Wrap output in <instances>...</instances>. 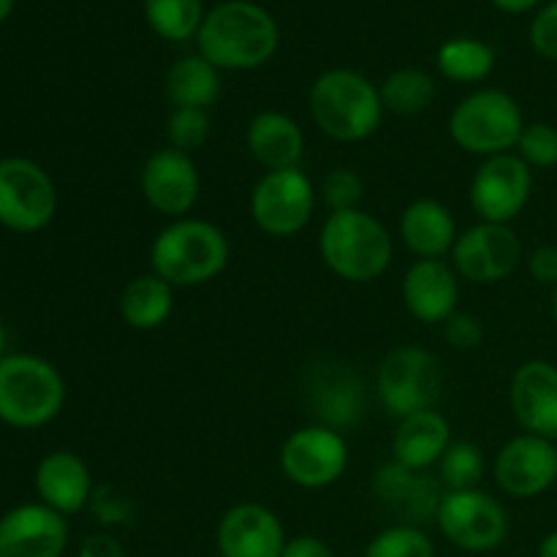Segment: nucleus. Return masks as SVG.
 <instances>
[{
	"label": "nucleus",
	"instance_id": "2",
	"mask_svg": "<svg viewBox=\"0 0 557 557\" xmlns=\"http://www.w3.org/2000/svg\"><path fill=\"white\" fill-rule=\"evenodd\" d=\"M232 245L221 226L201 218H177L150 245V272L172 288H196L215 281L228 267Z\"/></svg>",
	"mask_w": 557,
	"mask_h": 557
},
{
	"label": "nucleus",
	"instance_id": "36",
	"mask_svg": "<svg viewBox=\"0 0 557 557\" xmlns=\"http://www.w3.org/2000/svg\"><path fill=\"white\" fill-rule=\"evenodd\" d=\"M90 515L96 517L101 525H131L136 520V504L134 498L117 490L114 484H96L90 498Z\"/></svg>",
	"mask_w": 557,
	"mask_h": 557
},
{
	"label": "nucleus",
	"instance_id": "33",
	"mask_svg": "<svg viewBox=\"0 0 557 557\" xmlns=\"http://www.w3.org/2000/svg\"><path fill=\"white\" fill-rule=\"evenodd\" d=\"M212 123L207 109H172L166 120V141L172 150L194 156L210 141Z\"/></svg>",
	"mask_w": 557,
	"mask_h": 557
},
{
	"label": "nucleus",
	"instance_id": "29",
	"mask_svg": "<svg viewBox=\"0 0 557 557\" xmlns=\"http://www.w3.org/2000/svg\"><path fill=\"white\" fill-rule=\"evenodd\" d=\"M386 112L397 117H417L433 103L435 82L422 69H397L379 87Z\"/></svg>",
	"mask_w": 557,
	"mask_h": 557
},
{
	"label": "nucleus",
	"instance_id": "44",
	"mask_svg": "<svg viewBox=\"0 0 557 557\" xmlns=\"http://www.w3.org/2000/svg\"><path fill=\"white\" fill-rule=\"evenodd\" d=\"M11 9H14V0H0V22L11 14Z\"/></svg>",
	"mask_w": 557,
	"mask_h": 557
},
{
	"label": "nucleus",
	"instance_id": "24",
	"mask_svg": "<svg viewBox=\"0 0 557 557\" xmlns=\"http://www.w3.org/2000/svg\"><path fill=\"white\" fill-rule=\"evenodd\" d=\"M451 446V424L441 411L411 413L397 422L392 435V460L411 471H430L438 466L444 451Z\"/></svg>",
	"mask_w": 557,
	"mask_h": 557
},
{
	"label": "nucleus",
	"instance_id": "18",
	"mask_svg": "<svg viewBox=\"0 0 557 557\" xmlns=\"http://www.w3.org/2000/svg\"><path fill=\"white\" fill-rule=\"evenodd\" d=\"M373 493L379 504L397 520L422 528L424 522L435 520L446 490L441 479L430 476V471H411L392 460L375 471Z\"/></svg>",
	"mask_w": 557,
	"mask_h": 557
},
{
	"label": "nucleus",
	"instance_id": "5",
	"mask_svg": "<svg viewBox=\"0 0 557 557\" xmlns=\"http://www.w3.org/2000/svg\"><path fill=\"white\" fill-rule=\"evenodd\" d=\"M65 406L60 370L36 354H5L0 362V422L38 430L54 422Z\"/></svg>",
	"mask_w": 557,
	"mask_h": 557
},
{
	"label": "nucleus",
	"instance_id": "11",
	"mask_svg": "<svg viewBox=\"0 0 557 557\" xmlns=\"http://www.w3.org/2000/svg\"><path fill=\"white\" fill-rule=\"evenodd\" d=\"M346 468V438H343V433L324 428V424H308V428L294 430L281 446V471L294 487H332V484L341 482Z\"/></svg>",
	"mask_w": 557,
	"mask_h": 557
},
{
	"label": "nucleus",
	"instance_id": "42",
	"mask_svg": "<svg viewBox=\"0 0 557 557\" xmlns=\"http://www.w3.org/2000/svg\"><path fill=\"white\" fill-rule=\"evenodd\" d=\"M493 5H498L506 14H522V11H531L533 5H539L542 0H490Z\"/></svg>",
	"mask_w": 557,
	"mask_h": 557
},
{
	"label": "nucleus",
	"instance_id": "40",
	"mask_svg": "<svg viewBox=\"0 0 557 557\" xmlns=\"http://www.w3.org/2000/svg\"><path fill=\"white\" fill-rule=\"evenodd\" d=\"M79 557H128V549L123 547V542L117 536L101 531L82 539Z\"/></svg>",
	"mask_w": 557,
	"mask_h": 557
},
{
	"label": "nucleus",
	"instance_id": "25",
	"mask_svg": "<svg viewBox=\"0 0 557 557\" xmlns=\"http://www.w3.org/2000/svg\"><path fill=\"white\" fill-rule=\"evenodd\" d=\"M397 234L417 259H446L460 237L449 207L435 199L411 201L403 210Z\"/></svg>",
	"mask_w": 557,
	"mask_h": 557
},
{
	"label": "nucleus",
	"instance_id": "7",
	"mask_svg": "<svg viewBox=\"0 0 557 557\" xmlns=\"http://www.w3.org/2000/svg\"><path fill=\"white\" fill-rule=\"evenodd\" d=\"M444 386L438 357L424 346H397L381 359L375 375V395L392 419L435 408Z\"/></svg>",
	"mask_w": 557,
	"mask_h": 557
},
{
	"label": "nucleus",
	"instance_id": "34",
	"mask_svg": "<svg viewBox=\"0 0 557 557\" xmlns=\"http://www.w3.org/2000/svg\"><path fill=\"white\" fill-rule=\"evenodd\" d=\"M364 196V180L354 169L337 166L321 183V201L330 207V212L359 210Z\"/></svg>",
	"mask_w": 557,
	"mask_h": 557
},
{
	"label": "nucleus",
	"instance_id": "6",
	"mask_svg": "<svg viewBox=\"0 0 557 557\" xmlns=\"http://www.w3.org/2000/svg\"><path fill=\"white\" fill-rule=\"evenodd\" d=\"M520 103L506 90H476L462 98L449 114V136L462 152L479 158L506 156L517 150L525 131Z\"/></svg>",
	"mask_w": 557,
	"mask_h": 557
},
{
	"label": "nucleus",
	"instance_id": "10",
	"mask_svg": "<svg viewBox=\"0 0 557 557\" xmlns=\"http://www.w3.org/2000/svg\"><path fill=\"white\" fill-rule=\"evenodd\" d=\"M315 185L302 169L264 172L250 190V221L267 237H294L315 212Z\"/></svg>",
	"mask_w": 557,
	"mask_h": 557
},
{
	"label": "nucleus",
	"instance_id": "14",
	"mask_svg": "<svg viewBox=\"0 0 557 557\" xmlns=\"http://www.w3.org/2000/svg\"><path fill=\"white\" fill-rule=\"evenodd\" d=\"M139 190L141 199L158 215H166L172 221L188 218L201 194V174L194 156H185L172 147L152 152L141 166Z\"/></svg>",
	"mask_w": 557,
	"mask_h": 557
},
{
	"label": "nucleus",
	"instance_id": "38",
	"mask_svg": "<svg viewBox=\"0 0 557 557\" xmlns=\"http://www.w3.org/2000/svg\"><path fill=\"white\" fill-rule=\"evenodd\" d=\"M531 44L542 58L557 63V0L536 14L531 25Z\"/></svg>",
	"mask_w": 557,
	"mask_h": 557
},
{
	"label": "nucleus",
	"instance_id": "9",
	"mask_svg": "<svg viewBox=\"0 0 557 557\" xmlns=\"http://www.w3.org/2000/svg\"><path fill=\"white\" fill-rule=\"evenodd\" d=\"M435 525L446 542L473 555L493 553L509 536V515L504 504L479 487L444 493Z\"/></svg>",
	"mask_w": 557,
	"mask_h": 557
},
{
	"label": "nucleus",
	"instance_id": "15",
	"mask_svg": "<svg viewBox=\"0 0 557 557\" xmlns=\"http://www.w3.org/2000/svg\"><path fill=\"white\" fill-rule=\"evenodd\" d=\"M495 484L511 498L531 500L547 493L557 482L555 441L520 433L500 446L493 466Z\"/></svg>",
	"mask_w": 557,
	"mask_h": 557
},
{
	"label": "nucleus",
	"instance_id": "31",
	"mask_svg": "<svg viewBox=\"0 0 557 557\" xmlns=\"http://www.w3.org/2000/svg\"><path fill=\"white\" fill-rule=\"evenodd\" d=\"M487 473V460H484L482 446L471 441H451L449 449L444 451L438 462V479L446 493L451 490H476Z\"/></svg>",
	"mask_w": 557,
	"mask_h": 557
},
{
	"label": "nucleus",
	"instance_id": "20",
	"mask_svg": "<svg viewBox=\"0 0 557 557\" xmlns=\"http://www.w3.org/2000/svg\"><path fill=\"white\" fill-rule=\"evenodd\" d=\"M286 542L281 517L261 504L232 506L215 531L221 557H281Z\"/></svg>",
	"mask_w": 557,
	"mask_h": 557
},
{
	"label": "nucleus",
	"instance_id": "16",
	"mask_svg": "<svg viewBox=\"0 0 557 557\" xmlns=\"http://www.w3.org/2000/svg\"><path fill=\"white\" fill-rule=\"evenodd\" d=\"M305 395L315 424L343 430L354 428L364 411L362 379L341 362H319L305 375Z\"/></svg>",
	"mask_w": 557,
	"mask_h": 557
},
{
	"label": "nucleus",
	"instance_id": "4",
	"mask_svg": "<svg viewBox=\"0 0 557 557\" xmlns=\"http://www.w3.org/2000/svg\"><path fill=\"white\" fill-rule=\"evenodd\" d=\"M319 253L332 275L348 283H373L392 267L395 239L389 228L362 207L330 212L319 234Z\"/></svg>",
	"mask_w": 557,
	"mask_h": 557
},
{
	"label": "nucleus",
	"instance_id": "17",
	"mask_svg": "<svg viewBox=\"0 0 557 557\" xmlns=\"http://www.w3.org/2000/svg\"><path fill=\"white\" fill-rule=\"evenodd\" d=\"M69 520L38 504H20L0 517V557H63Z\"/></svg>",
	"mask_w": 557,
	"mask_h": 557
},
{
	"label": "nucleus",
	"instance_id": "12",
	"mask_svg": "<svg viewBox=\"0 0 557 557\" xmlns=\"http://www.w3.org/2000/svg\"><path fill=\"white\" fill-rule=\"evenodd\" d=\"M533 194V169L517 152L484 158L471 180V207L484 223H506L522 215Z\"/></svg>",
	"mask_w": 557,
	"mask_h": 557
},
{
	"label": "nucleus",
	"instance_id": "30",
	"mask_svg": "<svg viewBox=\"0 0 557 557\" xmlns=\"http://www.w3.org/2000/svg\"><path fill=\"white\" fill-rule=\"evenodd\" d=\"M147 25L166 41H188L199 36L205 22L201 0H145Z\"/></svg>",
	"mask_w": 557,
	"mask_h": 557
},
{
	"label": "nucleus",
	"instance_id": "19",
	"mask_svg": "<svg viewBox=\"0 0 557 557\" xmlns=\"http://www.w3.org/2000/svg\"><path fill=\"white\" fill-rule=\"evenodd\" d=\"M509 406L525 433L557 441V364L547 359L522 362L511 375Z\"/></svg>",
	"mask_w": 557,
	"mask_h": 557
},
{
	"label": "nucleus",
	"instance_id": "41",
	"mask_svg": "<svg viewBox=\"0 0 557 557\" xmlns=\"http://www.w3.org/2000/svg\"><path fill=\"white\" fill-rule=\"evenodd\" d=\"M281 557H335L330 544L319 536H294L286 542Z\"/></svg>",
	"mask_w": 557,
	"mask_h": 557
},
{
	"label": "nucleus",
	"instance_id": "3",
	"mask_svg": "<svg viewBox=\"0 0 557 557\" xmlns=\"http://www.w3.org/2000/svg\"><path fill=\"white\" fill-rule=\"evenodd\" d=\"M308 107L315 128L343 145L370 139L381 128L386 112L379 87L348 69L324 71L310 85Z\"/></svg>",
	"mask_w": 557,
	"mask_h": 557
},
{
	"label": "nucleus",
	"instance_id": "13",
	"mask_svg": "<svg viewBox=\"0 0 557 557\" xmlns=\"http://www.w3.org/2000/svg\"><path fill=\"white\" fill-rule=\"evenodd\" d=\"M451 267L460 281L493 286L515 275L522 261V243L506 223H484L466 228L451 248Z\"/></svg>",
	"mask_w": 557,
	"mask_h": 557
},
{
	"label": "nucleus",
	"instance_id": "43",
	"mask_svg": "<svg viewBox=\"0 0 557 557\" xmlns=\"http://www.w3.org/2000/svg\"><path fill=\"white\" fill-rule=\"evenodd\" d=\"M536 557H557V531L547 533V536L542 539Z\"/></svg>",
	"mask_w": 557,
	"mask_h": 557
},
{
	"label": "nucleus",
	"instance_id": "8",
	"mask_svg": "<svg viewBox=\"0 0 557 557\" xmlns=\"http://www.w3.org/2000/svg\"><path fill=\"white\" fill-rule=\"evenodd\" d=\"M58 215V188L41 163L0 158V226L14 234L44 232Z\"/></svg>",
	"mask_w": 557,
	"mask_h": 557
},
{
	"label": "nucleus",
	"instance_id": "39",
	"mask_svg": "<svg viewBox=\"0 0 557 557\" xmlns=\"http://www.w3.org/2000/svg\"><path fill=\"white\" fill-rule=\"evenodd\" d=\"M528 272L542 286H557V248L555 245H539L531 256H528Z\"/></svg>",
	"mask_w": 557,
	"mask_h": 557
},
{
	"label": "nucleus",
	"instance_id": "28",
	"mask_svg": "<svg viewBox=\"0 0 557 557\" xmlns=\"http://www.w3.org/2000/svg\"><path fill=\"white\" fill-rule=\"evenodd\" d=\"M438 71L451 82L473 85L493 74L495 49L479 38H451L438 49Z\"/></svg>",
	"mask_w": 557,
	"mask_h": 557
},
{
	"label": "nucleus",
	"instance_id": "22",
	"mask_svg": "<svg viewBox=\"0 0 557 557\" xmlns=\"http://www.w3.org/2000/svg\"><path fill=\"white\" fill-rule=\"evenodd\" d=\"M33 487H36L38 500L44 506L54 509L58 515L71 517L90 506L96 484H92L90 468L79 455H74V451H49L36 466Z\"/></svg>",
	"mask_w": 557,
	"mask_h": 557
},
{
	"label": "nucleus",
	"instance_id": "23",
	"mask_svg": "<svg viewBox=\"0 0 557 557\" xmlns=\"http://www.w3.org/2000/svg\"><path fill=\"white\" fill-rule=\"evenodd\" d=\"M245 145H248L250 158L264 172L297 169L305 156V134L299 123L292 114L275 112V109H267V112L250 117Z\"/></svg>",
	"mask_w": 557,
	"mask_h": 557
},
{
	"label": "nucleus",
	"instance_id": "26",
	"mask_svg": "<svg viewBox=\"0 0 557 557\" xmlns=\"http://www.w3.org/2000/svg\"><path fill=\"white\" fill-rule=\"evenodd\" d=\"M120 319L136 332H152L161 330L169 321L174 310V288L166 281L147 272V275H136L134 281L125 283L120 292Z\"/></svg>",
	"mask_w": 557,
	"mask_h": 557
},
{
	"label": "nucleus",
	"instance_id": "37",
	"mask_svg": "<svg viewBox=\"0 0 557 557\" xmlns=\"http://www.w3.org/2000/svg\"><path fill=\"white\" fill-rule=\"evenodd\" d=\"M441 326H444V341L449 343L451 348H457V351H471V348H476L484 337L482 319H476L473 313H466V310H457V313L449 315Z\"/></svg>",
	"mask_w": 557,
	"mask_h": 557
},
{
	"label": "nucleus",
	"instance_id": "35",
	"mask_svg": "<svg viewBox=\"0 0 557 557\" xmlns=\"http://www.w3.org/2000/svg\"><path fill=\"white\" fill-rule=\"evenodd\" d=\"M515 152L531 169L557 166V128L553 123H528Z\"/></svg>",
	"mask_w": 557,
	"mask_h": 557
},
{
	"label": "nucleus",
	"instance_id": "32",
	"mask_svg": "<svg viewBox=\"0 0 557 557\" xmlns=\"http://www.w3.org/2000/svg\"><path fill=\"white\" fill-rule=\"evenodd\" d=\"M364 557H435V544L424 528L395 522L370 539Z\"/></svg>",
	"mask_w": 557,
	"mask_h": 557
},
{
	"label": "nucleus",
	"instance_id": "46",
	"mask_svg": "<svg viewBox=\"0 0 557 557\" xmlns=\"http://www.w3.org/2000/svg\"><path fill=\"white\" fill-rule=\"evenodd\" d=\"M553 319H555V326H557V286L553 288Z\"/></svg>",
	"mask_w": 557,
	"mask_h": 557
},
{
	"label": "nucleus",
	"instance_id": "21",
	"mask_svg": "<svg viewBox=\"0 0 557 557\" xmlns=\"http://www.w3.org/2000/svg\"><path fill=\"white\" fill-rule=\"evenodd\" d=\"M403 305L422 324H444L457 313L460 275L446 259H417L403 275Z\"/></svg>",
	"mask_w": 557,
	"mask_h": 557
},
{
	"label": "nucleus",
	"instance_id": "1",
	"mask_svg": "<svg viewBox=\"0 0 557 557\" xmlns=\"http://www.w3.org/2000/svg\"><path fill=\"white\" fill-rule=\"evenodd\" d=\"M199 54L218 71H250L272 60L281 44L275 20L261 5L228 0L215 5L199 27Z\"/></svg>",
	"mask_w": 557,
	"mask_h": 557
},
{
	"label": "nucleus",
	"instance_id": "45",
	"mask_svg": "<svg viewBox=\"0 0 557 557\" xmlns=\"http://www.w3.org/2000/svg\"><path fill=\"white\" fill-rule=\"evenodd\" d=\"M3 357H5V330L3 324H0V362H3Z\"/></svg>",
	"mask_w": 557,
	"mask_h": 557
},
{
	"label": "nucleus",
	"instance_id": "27",
	"mask_svg": "<svg viewBox=\"0 0 557 557\" xmlns=\"http://www.w3.org/2000/svg\"><path fill=\"white\" fill-rule=\"evenodd\" d=\"M163 90L174 109H210L221 96V71L201 54H185L169 69Z\"/></svg>",
	"mask_w": 557,
	"mask_h": 557
}]
</instances>
